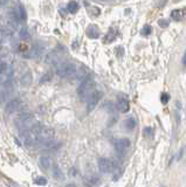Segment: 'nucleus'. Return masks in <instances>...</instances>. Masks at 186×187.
Listing matches in <instances>:
<instances>
[{
    "instance_id": "7ed1b4c3",
    "label": "nucleus",
    "mask_w": 186,
    "mask_h": 187,
    "mask_svg": "<svg viewBox=\"0 0 186 187\" xmlns=\"http://www.w3.org/2000/svg\"><path fill=\"white\" fill-rule=\"evenodd\" d=\"M98 170L102 173H112L116 170V165L111 159L101 158L98 160Z\"/></svg>"
},
{
    "instance_id": "f03ea898",
    "label": "nucleus",
    "mask_w": 186,
    "mask_h": 187,
    "mask_svg": "<svg viewBox=\"0 0 186 187\" xmlns=\"http://www.w3.org/2000/svg\"><path fill=\"white\" fill-rule=\"evenodd\" d=\"M56 74L60 77L69 78L76 75V66L70 62H61L56 66Z\"/></svg>"
},
{
    "instance_id": "aec40b11",
    "label": "nucleus",
    "mask_w": 186,
    "mask_h": 187,
    "mask_svg": "<svg viewBox=\"0 0 186 187\" xmlns=\"http://www.w3.org/2000/svg\"><path fill=\"white\" fill-rule=\"evenodd\" d=\"M52 77H53V74L50 72H47V74H45L41 78H40V83H45V82H48V81H50L52 80Z\"/></svg>"
},
{
    "instance_id": "2eb2a0df",
    "label": "nucleus",
    "mask_w": 186,
    "mask_h": 187,
    "mask_svg": "<svg viewBox=\"0 0 186 187\" xmlns=\"http://www.w3.org/2000/svg\"><path fill=\"white\" fill-rule=\"evenodd\" d=\"M79 7H80V6H79V2H76V1H70L67 6V11L69 13L74 14V13H76L77 11H79Z\"/></svg>"
},
{
    "instance_id": "39448f33",
    "label": "nucleus",
    "mask_w": 186,
    "mask_h": 187,
    "mask_svg": "<svg viewBox=\"0 0 186 187\" xmlns=\"http://www.w3.org/2000/svg\"><path fill=\"white\" fill-rule=\"evenodd\" d=\"M131 145V142H130L129 138H117L114 142V146L116 151L122 153V152H125L126 150L130 147Z\"/></svg>"
},
{
    "instance_id": "f257e3e1",
    "label": "nucleus",
    "mask_w": 186,
    "mask_h": 187,
    "mask_svg": "<svg viewBox=\"0 0 186 187\" xmlns=\"http://www.w3.org/2000/svg\"><path fill=\"white\" fill-rule=\"evenodd\" d=\"M95 82L91 78H84L80 86L77 88V95L82 101H88L95 94Z\"/></svg>"
},
{
    "instance_id": "4be33fe9",
    "label": "nucleus",
    "mask_w": 186,
    "mask_h": 187,
    "mask_svg": "<svg viewBox=\"0 0 186 187\" xmlns=\"http://www.w3.org/2000/svg\"><path fill=\"white\" fill-rule=\"evenodd\" d=\"M20 36H21L22 39L29 38V34H28V32H27V29H26V28H21V29H20Z\"/></svg>"
},
{
    "instance_id": "dca6fc26",
    "label": "nucleus",
    "mask_w": 186,
    "mask_h": 187,
    "mask_svg": "<svg viewBox=\"0 0 186 187\" xmlns=\"http://www.w3.org/2000/svg\"><path fill=\"white\" fill-rule=\"evenodd\" d=\"M184 14H185V10H174V11H172L171 16L174 20H179L184 16Z\"/></svg>"
},
{
    "instance_id": "f8f14e48",
    "label": "nucleus",
    "mask_w": 186,
    "mask_h": 187,
    "mask_svg": "<svg viewBox=\"0 0 186 187\" xmlns=\"http://www.w3.org/2000/svg\"><path fill=\"white\" fill-rule=\"evenodd\" d=\"M136 125H137V122L135 119L134 117H129V118H126L125 122H124V126H125V129L131 131V130H134L136 128Z\"/></svg>"
},
{
    "instance_id": "f3484780",
    "label": "nucleus",
    "mask_w": 186,
    "mask_h": 187,
    "mask_svg": "<svg viewBox=\"0 0 186 187\" xmlns=\"http://www.w3.org/2000/svg\"><path fill=\"white\" fill-rule=\"evenodd\" d=\"M53 175H54V178L56 180H62L63 179V173H62V171L60 170L59 166H54V168H53Z\"/></svg>"
},
{
    "instance_id": "4468645a",
    "label": "nucleus",
    "mask_w": 186,
    "mask_h": 187,
    "mask_svg": "<svg viewBox=\"0 0 186 187\" xmlns=\"http://www.w3.org/2000/svg\"><path fill=\"white\" fill-rule=\"evenodd\" d=\"M40 165H41V167L43 170H48L52 166V160H50V158L46 157V156H42V157H40Z\"/></svg>"
},
{
    "instance_id": "6e6552de",
    "label": "nucleus",
    "mask_w": 186,
    "mask_h": 187,
    "mask_svg": "<svg viewBox=\"0 0 186 187\" xmlns=\"http://www.w3.org/2000/svg\"><path fill=\"white\" fill-rule=\"evenodd\" d=\"M117 106H118L119 111H122V112H128L129 109H130V105H129L128 100H126V98H123V97H119L118 98Z\"/></svg>"
},
{
    "instance_id": "a211bd4d",
    "label": "nucleus",
    "mask_w": 186,
    "mask_h": 187,
    "mask_svg": "<svg viewBox=\"0 0 186 187\" xmlns=\"http://www.w3.org/2000/svg\"><path fill=\"white\" fill-rule=\"evenodd\" d=\"M151 32H152V28H151V26H149V25H145L143 28H142V30H141V33H142L143 36H148V35H150Z\"/></svg>"
},
{
    "instance_id": "9b49d317",
    "label": "nucleus",
    "mask_w": 186,
    "mask_h": 187,
    "mask_svg": "<svg viewBox=\"0 0 186 187\" xmlns=\"http://www.w3.org/2000/svg\"><path fill=\"white\" fill-rule=\"evenodd\" d=\"M87 35L90 39H97L100 36V29L97 28V26H89L87 30Z\"/></svg>"
},
{
    "instance_id": "ddd939ff",
    "label": "nucleus",
    "mask_w": 186,
    "mask_h": 187,
    "mask_svg": "<svg viewBox=\"0 0 186 187\" xmlns=\"http://www.w3.org/2000/svg\"><path fill=\"white\" fill-rule=\"evenodd\" d=\"M32 80H33L32 74L28 72H26V74H24V75H22L21 80H20V83H21V86H29V84L32 83Z\"/></svg>"
},
{
    "instance_id": "0eeeda50",
    "label": "nucleus",
    "mask_w": 186,
    "mask_h": 187,
    "mask_svg": "<svg viewBox=\"0 0 186 187\" xmlns=\"http://www.w3.org/2000/svg\"><path fill=\"white\" fill-rule=\"evenodd\" d=\"M101 182L100 177H97L95 174H90V175H86L83 179V184L84 187H96L98 186Z\"/></svg>"
},
{
    "instance_id": "bb28decb",
    "label": "nucleus",
    "mask_w": 186,
    "mask_h": 187,
    "mask_svg": "<svg viewBox=\"0 0 186 187\" xmlns=\"http://www.w3.org/2000/svg\"><path fill=\"white\" fill-rule=\"evenodd\" d=\"M66 187H76L75 185H73V184H69V185H67Z\"/></svg>"
},
{
    "instance_id": "20e7f679",
    "label": "nucleus",
    "mask_w": 186,
    "mask_h": 187,
    "mask_svg": "<svg viewBox=\"0 0 186 187\" xmlns=\"http://www.w3.org/2000/svg\"><path fill=\"white\" fill-rule=\"evenodd\" d=\"M11 15L13 16V19H15L17 21H26L27 19V13H26V10L25 7L21 4H17L15 7L12 8L11 11Z\"/></svg>"
},
{
    "instance_id": "393cba45",
    "label": "nucleus",
    "mask_w": 186,
    "mask_h": 187,
    "mask_svg": "<svg viewBox=\"0 0 186 187\" xmlns=\"http://www.w3.org/2000/svg\"><path fill=\"white\" fill-rule=\"evenodd\" d=\"M184 151H185V149L183 147V149L180 150V153H178V156H177V159H178V160H180L181 159V156H183V153H184Z\"/></svg>"
},
{
    "instance_id": "6ab92c4d",
    "label": "nucleus",
    "mask_w": 186,
    "mask_h": 187,
    "mask_svg": "<svg viewBox=\"0 0 186 187\" xmlns=\"http://www.w3.org/2000/svg\"><path fill=\"white\" fill-rule=\"evenodd\" d=\"M34 184H36V185H40V186H43V185H46L47 184V179L45 177H36L34 179Z\"/></svg>"
},
{
    "instance_id": "a878e982",
    "label": "nucleus",
    "mask_w": 186,
    "mask_h": 187,
    "mask_svg": "<svg viewBox=\"0 0 186 187\" xmlns=\"http://www.w3.org/2000/svg\"><path fill=\"white\" fill-rule=\"evenodd\" d=\"M183 67L186 68V50H185V54H184V56H183Z\"/></svg>"
},
{
    "instance_id": "b1692460",
    "label": "nucleus",
    "mask_w": 186,
    "mask_h": 187,
    "mask_svg": "<svg viewBox=\"0 0 186 187\" xmlns=\"http://www.w3.org/2000/svg\"><path fill=\"white\" fill-rule=\"evenodd\" d=\"M158 24H159L160 27H167V26H169V22H167L166 20H159Z\"/></svg>"
},
{
    "instance_id": "1a4fd4ad",
    "label": "nucleus",
    "mask_w": 186,
    "mask_h": 187,
    "mask_svg": "<svg viewBox=\"0 0 186 187\" xmlns=\"http://www.w3.org/2000/svg\"><path fill=\"white\" fill-rule=\"evenodd\" d=\"M42 52H43L42 47H40V46H34L33 48L29 50L28 54H27L26 56H27V58H38V56H40V55L42 54Z\"/></svg>"
},
{
    "instance_id": "412c9836",
    "label": "nucleus",
    "mask_w": 186,
    "mask_h": 187,
    "mask_svg": "<svg viewBox=\"0 0 186 187\" xmlns=\"http://www.w3.org/2000/svg\"><path fill=\"white\" fill-rule=\"evenodd\" d=\"M7 68H8V64H7V63L0 62V76H1V75L7 70Z\"/></svg>"
},
{
    "instance_id": "9d476101",
    "label": "nucleus",
    "mask_w": 186,
    "mask_h": 187,
    "mask_svg": "<svg viewBox=\"0 0 186 187\" xmlns=\"http://www.w3.org/2000/svg\"><path fill=\"white\" fill-rule=\"evenodd\" d=\"M19 104H20V101L19 100H13V101H11L7 106H6V112L7 114H12V112H14V111L18 110V108H19Z\"/></svg>"
},
{
    "instance_id": "5701e85b",
    "label": "nucleus",
    "mask_w": 186,
    "mask_h": 187,
    "mask_svg": "<svg viewBox=\"0 0 186 187\" xmlns=\"http://www.w3.org/2000/svg\"><path fill=\"white\" fill-rule=\"evenodd\" d=\"M160 100H162V102L164 104H166L167 102H169V100H170V95L166 94V92H164V94H162V96H160Z\"/></svg>"
},
{
    "instance_id": "423d86ee",
    "label": "nucleus",
    "mask_w": 186,
    "mask_h": 187,
    "mask_svg": "<svg viewBox=\"0 0 186 187\" xmlns=\"http://www.w3.org/2000/svg\"><path fill=\"white\" fill-rule=\"evenodd\" d=\"M102 98V92L101 91H95V94L88 100L87 102V109H88V112H91L96 108V105L98 104L100 100Z\"/></svg>"
}]
</instances>
